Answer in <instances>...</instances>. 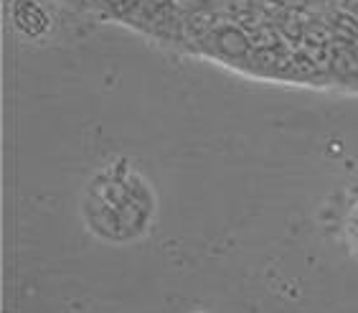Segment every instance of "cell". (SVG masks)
Instances as JSON below:
<instances>
[{"mask_svg": "<svg viewBox=\"0 0 358 313\" xmlns=\"http://www.w3.org/2000/svg\"><path fill=\"white\" fill-rule=\"evenodd\" d=\"M130 21L160 36L183 34V15L178 13L176 0H140L130 13Z\"/></svg>", "mask_w": 358, "mask_h": 313, "instance_id": "obj_1", "label": "cell"}, {"mask_svg": "<svg viewBox=\"0 0 358 313\" xmlns=\"http://www.w3.org/2000/svg\"><path fill=\"white\" fill-rule=\"evenodd\" d=\"M208 43V49L219 54L221 59H231V62H241L252 56V39H249L239 26L234 23H219L211 34L203 39Z\"/></svg>", "mask_w": 358, "mask_h": 313, "instance_id": "obj_2", "label": "cell"}, {"mask_svg": "<svg viewBox=\"0 0 358 313\" xmlns=\"http://www.w3.org/2000/svg\"><path fill=\"white\" fill-rule=\"evenodd\" d=\"M331 69L338 79H358V46L338 39L331 46Z\"/></svg>", "mask_w": 358, "mask_h": 313, "instance_id": "obj_3", "label": "cell"}, {"mask_svg": "<svg viewBox=\"0 0 358 313\" xmlns=\"http://www.w3.org/2000/svg\"><path fill=\"white\" fill-rule=\"evenodd\" d=\"M15 23L21 31H26L28 36H38L48 28V18L41 11V6L36 0H15L13 6Z\"/></svg>", "mask_w": 358, "mask_h": 313, "instance_id": "obj_4", "label": "cell"}, {"mask_svg": "<svg viewBox=\"0 0 358 313\" xmlns=\"http://www.w3.org/2000/svg\"><path fill=\"white\" fill-rule=\"evenodd\" d=\"M102 13L115 15V18H130V13L135 11L140 0H92Z\"/></svg>", "mask_w": 358, "mask_h": 313, "instance_id": "obj_5", "label": "cell"}]
</instances>
